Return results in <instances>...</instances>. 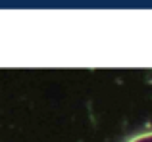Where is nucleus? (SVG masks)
<instances>
[{
	"label": "nucleus",
	"instance_id": "f257e3e1",
	"mask_svg": "<svg viewBox=\"0 0 152 142\" xmlns=\"http://www.w3.org/2000/svg\"><path fill=\"white\" fill-rule=\"evenodd\" d=\"M127 142H152V133H145V135L133 136V138L127 140Z\"/></svg>",
	"mask_w": 152,
	"mask_h": 142
}]
</instances>
